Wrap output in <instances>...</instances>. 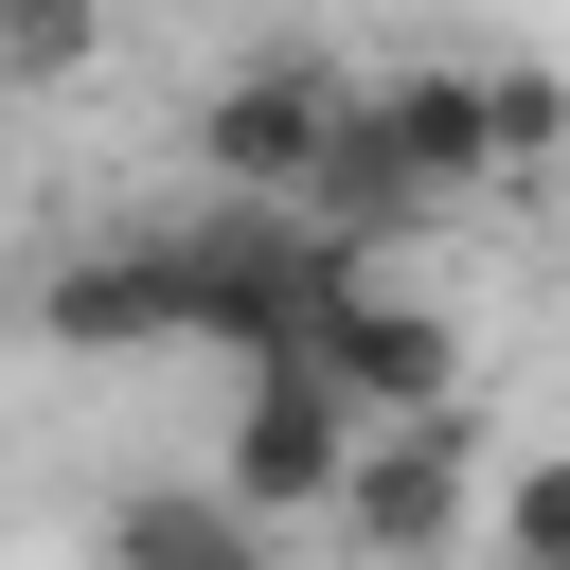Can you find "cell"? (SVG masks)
<instances>
[{
    "label": "cell",
    "mask_w": 570,
    "mask_h": 570,
    "mask_svg": "<svg viewBox=\"0 0 570 570\" xmlns=\"http://www.w3.org/2000/svg\"><path fill=\"white\" fill-rule=\"evenodd\" d=\"M338 125H356V89H338V71H303V53H249V71L196 107V160H214V196H249V214H303V196H321V160H338Z\"/></svg>",
    "instance_id": "7a4b0ae2"
},
{
    "label": "cell",
    "mask_w": 570,
    "mask_h": 570,
    "mask_svg": "<svg viewBox=\"0 0 570 570\" xmlns=\"http://www.w3.org/2000/svg\"><path fill=\"white\" fill-rule=\"evenodd\" d=\"M107 570H285V534L232 481H125L107 499Z\"/></svg>",
    "instance_id": "8992f818"
},
{
    "label": "cell",
    "mask_w": 570,
    "mask_h": 570,
    "mask_svg": "<svg viewBox=\"0 0 570 570\" xmlns=\"http://www.w3.org/2000/svg\"><path fill=\"white\" fill-rule=\"evenodd\" d=\"M321 374H338L356 428H428V410H463V338H445L428 285H356V303L321 321Z\"/></svg>",
    "instance_id": "3957f363"
},
{
    "label": "cell",
    "mask_w": 570,
    "mask_h": 570,
    "mask_svg": "<svg viewBox=\"0 0 570 570\" xmlns=\"http://www.w3.org/2000/svg\"><path fill=\"white\" fill-rule=\"evenodd\" d=\"M445 534H463V410L374 428V445H356V481H338V552H356V570H428Z\"/></svg>",
    "instance_id": "277c9868"
},
{
    "label": "cell",
    "mask_w": 570,
    "mask_h": 570,
    "mask_svg": "<svg viewBox=\"0 0 570 570\" xmlns=\"http://www.w3.org/2000/svg\"><path fill=\"white\" fill-rule=\"evenodd\" d=\"M499 570H570V445H534L499 481Z\"/></svg>",
    "instance_id": "52a82bcc"
},
{
    "label": "cell",
    "mask_w": 570,
    "mask_h": 570,
    "mask_svg": "<svg viewBox=\"0 0 570 570\" xmlns=\"http://www.w3.org/2000/svg\"><path fill=\"white\" fill-rule=\"evenodd\" d=\"M356 410H338V374L321 356H267L249 392H232V445H214V481L267 517V534H303V517H338V481H356Z\"/></svg>",
    "instance_id": "6da1fadb"
},
{
    "label": "cell",
    "mask_w": 570,
    "mask_h": 570,
    "mask_svg": "<svg viewBox=\"0 0 570 570\" xmlns=\"http://www.w3.org/2000/svg\"><path fill=\"white\" fill-rule=\"evenodd\" d=\"M36 338H71V356H125V338H196V303H178V232L71 249V267L36 285Z\"/></svg>",
    "instance_id": "5b68a950"
},
{
    "label": "cell",
    "mask_w": 570,
    "mask_h": 570,
    "mask_svg": "<svg viewBox=\"0 0 570 570\" xmlns=\"http://www.w3.org/2000/svg\"><path fill=\"white\" fill-rule=\"evenodd\" d=\"M89 71V0H0V89H53Z\"/></svg>",
    "instance_id": "ba28073f"
},
{
    "label": "cell",
    "mask_w": 570,
    "mask_h": 570,
    "mask_svg": "<svg viewBox=\"0 0 570 570\" xmlns=\"http://www.w3.org/2000/svg\"><path fill=\"white\" fill-rule=\"evenodd\" d=\"M481 89H499V178L570 160V89H552V71H481Z\"/></svg>",
    "instance_id": "9c48e42d"
}]
</instances>
